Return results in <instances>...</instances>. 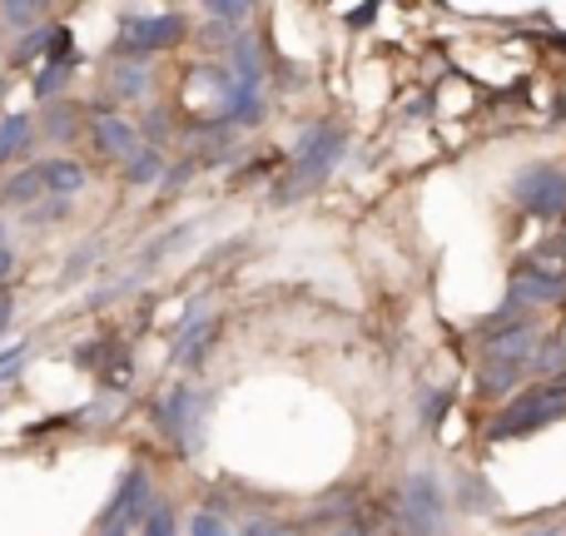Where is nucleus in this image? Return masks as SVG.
<instances>
[{
	"instance_id": "obj_1",
	"label": "nucleus",
	"mask_w": 566,
	"mask_h": 536,
	"mask_svg": "<svg viewBox=\"0 0 566 536\" xmlns=\"http://www.w3.org/2000/svg\"><path fill=\"white\" fill-rule=\"evenodd\" d=\"M562 418H566V378H552V382H537V388L517 392V398L488 422V438L492 442L527 438V432H542Z\"/></svg>"
},
{
	"instance_id": "obj_2",
	"label": "nucleus",
	"mask_w": 566,
	"mask_h": 536,
	"mask_svg": "<svg viewBox=\"0 0 566 536\" xmlns=\"http://www.w3.org/2000/svg\"><path fill=\"white\" fill-rule=\"evenodd\" d=\"M338 155H343V135H338V129H333V125L308 129V135L298 139V149H293V169H289V179L274 189V199H279V204H289V199H303L308 189H318L323 179L333 175Z\"/></svg>"
},
{
	"instance_id": "obj_3",
	"label": "nucleus",
	"mask_w": 566,
	"mask_h": 536,
	"mask_svg": "<svg viewBox=\"0 0 566 536\" xmlns=\"http://www.w3.org/2000/svg\"><path fill=\"white\" fill-rule=\"evenodd\" d=\"M512 195H517V204L537 219L566 214V175L557 165H527L517 179H512Z\"/></svg>"
},
{
	"instance_id": "obj_4",
	"label": "nucleus",
	"mask_w": 566,
	"mask_h": 536,
	"mask_svg": "<svg viewBox=\"0 0 566 536\" xmlns=\"http://www.w3.org/2000/svg\"><path fill=\"white\" fill-rule=\"evenodd\" d=\"M442 487L432 472H412L408 487H402V536H438L442 527Z\"/></svg>"
},
{
	"instance_id": "obj_5",
	"label": "nucleus",
	"mask_w": 566,
	"mask_h": 536,
	"mask_svg": "<svg viewBox=\"0 0 566 536\" xmlns=\"http://www.w3.org/2000/svg\"><path fill=\"white\" fill-rule=\"evenodd\" d=\"M185 40V15H125L119 20V55H149V50H169Z\"/></svg>"
},
{
	"instance_id": "obj_6",
	"label": "nucleus",
	"mask_w": 566,
	"mask_h": 536,
	"mask_svg": "<svg viewBox=\"0 0 566 536\" xmlns=\"http://www.w3.org/2000/svg\"><path fill=\"white\" fill-rule=\"evenodd\" d=\"M149 477L139 467H129V477L119 482V492L109 497V507H105V517H99V536H129V527H145V517H149Z\"/></svg>"
},
{
	"instance_id": "obj_7",
	"label": "nucleus",
	"mask_w": 566,
	"mask_h": 536,
	"mask_svg": "<svg viewBox=\"0 0 566 536\" xmlns=\"http://www.w3.org/2000/svg\"><path fill=\"white\" fill-rule=\"evenodd\" d=\"M542 328L532 318H517V323H507V328H497V333H488V343H482V353H488V362L492 368H522V362H532L537 358V348H542Z\"/></svg>"
},
{
	"instance_id": "obj_8",
	"label": "nucleus",
	"mask_w": 566,
	"mask_h": 536,
	"mask_svg": "<svg viewBox=\"0 0 566 536\" xmlns=\"http://www.w3.org/2000/svg\"><path fill=\"white\" fill-rule=\"evenodd\" d=\"M95 149L105 159L129 165V159H135V149H139L135 125H129V119H119V115H95Z\"/></svg>"
},
{
	"instance_id": "obj_9",
	"label": "nucleus",
	"mask_w": 566,
	"mask_h": 536,
	"mask_svg": "<svg viewBox=\"0 0 566 536\" xmlns=\"http://www.w3.org/2000/svg\"><path fill=\"white\" fill-rule=\"evenodd\" d=\"M566 298V278L547 269H517V278H512V303H557Z\"/></svg>"
},
{
	"instance_id": "obj_10",
	"label": "nucleus",
	"mask_w": 566,
	"mask_h": 536,
	"mask_svg": "<svg viewBox=\"0 0 566 536\" xmlns=\"http://www.w3.org/2000/svg\"><path fill=\"white\" fill-rule=\"evenodd\" d=\"M35 169H40L45 195H55V199H75L80 189H85V169H80L75 159H45V165H35Z\"/></svg>"
},
{
	"instance_id": "obj_11",
	"label": "nucleus",
	"mask_w": 566,
	"mask_h": 536,
	"mask_svg": "<svg viewBox=\"0 0 566 536\" xmlns=\"http://www.w3.org/2000/svg\"><path fill=\"white\" fill-rule=\"evenodd\" d=\"M209 343H214V318H189L185 333H179V343H175V362H185V368L199 362Z\"/></svg>"
},
{
	"instance_id": "obj_12",
	"label": "nucleus",
	"mask_w": 566,
	"mask_h": 536,
	"mask_svg": "<svg viewBox=\"0 0 566 536\" xmlns=\"http://www.w3.org/2000/svg\"><path fill=\"white\" fill-rule=\"evenodd\" d=\"M30 135H35L30 115H6L0 119V165H15V159L30 149Z\"/></svg>"
},
{
	"instance_id": "obj_13",
	"label": "nucleus",
	"mask_w": 566,
	"mask_h": 536,
	"mask_svg": "<svg viewBox=\"0 0 566 536\" xmlns=\"http://www.w3.org/2000/svg\"><path fill=\"white\" fill-rule=\"evenodd\" d=\"M40 195H45V185H40V169L35 165H25L20 175H10L6 189H0V199H6V204H35Z\"/></svg>"
},
{
	"instance_id": "obj_14",
	"label": "nucleus",
	"mask_w": 566,
	"mask_h": 536,
	"mask_svg": "<svg viewBox=\"0 0 566 536\" xmlns=\"http://www.w3.org/2000/svg\"><path fill=\"white\" fill-rule=\"evenodd\" d=\"M159 169H165V155H159V149H145V145H139L135 159L125 165V175H129V185H155Z\"/></svg>"
},
{
	"instance_id": "obj_15",
	"label": "nucleus",
	"mask_w": 566,
	"mask_h": 536,
	"mask_svg": "<svg viewBox=\"0 0 566 536\" xmlns=\"http://www.w3.org/2000/svg\"><path fill=\"white\" fill-rule=\"evenodd\" d=\"M70 70H75V60H50V65L40 70L35 80H30V90H35V99H50V95H55V90L70 80Z\"/></svg>"
},
{
	"instance_id": "obj_16",
	"label": "nucleus",
	"mask_w": 566,
	"mask_h": 536,
	"mask_svg": "<svg viewBox=\"0 0 566 536\" xmlns=\"http://www.w3.org/2000/svg\"><path fill=\"white\" fill-rule=\"evenodd\" d=\"M139 536H175V512L165 507V502H155L145 517V527H139Z\"/></svg>"
},
{
	"instance_id": "obj_17",
	"label": "nucleus",
	"mask_w": 566,
	"mask_h": 536,
	"mask_svg": "<svg viewBox=\"0 0 566 536\" xmlns=\"http://www.w3.org/2000/svg\"><path fill=\"white\" fill-rule=\"evenodd\" d=\"M562 362H566V348H562V343H542V358H532L527 368H532V372H537V378H542V372H557Z\"/></svg>"
},
{
	"instance_id": "obj_18",
	"label": "nucleus",
	"mask_w": 566,
	"mask_h": 536,
	"mask_svg": "<svg viewBox=\"0 0 566 536\" xmlns=\"http://www.w3.org/2000/svg\"><path fill=\"white\" fill-rule=\"evenodd\" d=\"M517 372H522V368H492L488 378H482V392H488V398H502V392L517 382Z\"/></svg>"
},
{
	"instance_id": "obj_19",
	"label": "nucleus",
	"mask_w": 566,
	"mask_h": 536,
	"mask_svg": "<svg viewBox=\"0 0 566 536\" xmlns=\"http://www.w3.org/2000/svg\"><path fill=\"white\" fill-rule=\"evenodd\" d=\"M115 90H119V95H139V90H145V70H139V65H119L115 70Z\"/></svg>"
},
{
	"instance_id": "obj_20",
	"label": "nucleus",
	"mask_w": 566,
	"mask_h": 536,
	"mask_svg": "<svg viewBox=\"0 0 566 536\" xmlns=\"http://www.w3.org/2000/svg\"><path fill=\"white\" fill-rule=\"evenodd\" d=\"M189 536H229V527L214 517V512H195V522H189Z\"/></svg>"
},
{
	"instance_id": "obj_21",
	"label": "nucleus",
	"mask_w": 566,
	"mask_h": 536,
	"mask_svg": "<svg viewBox=\"0 0 566 536\" xmlns=\"http://www.w3.org/2000/svg\"><path fill=\"white\" fill-rule=\"evenodd\" d=\"M70 115H75V109L55 105V109H50V119H45V129H50L55 139H70V129H75V119H70Z\"/></svg>"
},
{
	"instance_id": "obj_22",
	"label": "nucleus",
	"mask_w": 566,
	"mask_h": 536,
	"mask_svg": "<svg viewBox=\"0 0 566 536\" xmlns=\"http://www.w3.org/2000/svg\"><path fill=\"white\" fill-rule=\"evenodd\" d=\"M209 15H219V20H244L249 6H229V0H219V6H209Z\"/></svg>"
},
{
	"instance_id": "obj_23",
	"label": "nucleus",
	"mask_w": 566,
	"mask_h": 536,
	"mask_svg": "<svg viewBox=\"0 0 566 536\" xmlns=\"http://www.w3.org/2000/svg\"><path fill=\"white\" fill-rule=\"evenodd\" d=\"M244 536H289V532H283L279 522H249Z\"/></svg>"
},
{
	"instance_id": "obj_24",
	"label": "nucleus",
	"mask_w": 566,
	"mask_h": 536,
	"mask_svg": "<svg viewBox=\"0 0 566 536\" xmlns=\"http://www.w3.org/2000/svg\"><path fill=\"white\" fill-rule=\"evenodd\" d=\"M6 20H15V25H25V20H35V6H6L0 10Z\"/></svg>"
},
{
	"instance_id": "obj_25",
	"label": "nucleus",
	"mask_w": 566,
	"mask_h": 536,
	"mask_svg": "<svg viewBox=\"0 0 566 536\" xmlns=\"http://www.w3.org/2000/svg\"><path fill=\"white\" fill-rule=\"evenodd\" d=\"M10 269H15V254H10V249L0 244V278H10Z\"/></svg>"
},
{
	"instance_id": "obj_26",
	"label": "nucleus",
	"mask_w": 566,
	"mask_h": 536,
	"mask_svg": "<svg viewBox=\"0 0 566 536\" xmlns=\"http://www.w3.org/2000/svg\"><path fill=\"white\" fill-rule=\"evenodd\" d=\"M6 323H10V298H0V333H6Z\"/></svg>"
},
{
	"instance_id": "obj_27",
	"label": "nucleus",
	"mask_w": 566,
	"mask_h": 536,
	"mask_svg": "<svg viewBox=\"0 0 566 536\" xmlns=\"http://www.w3.org/2000/svg\"><path fill=\"white\" fill-rule=\"evenodd\" d=\"M537 536H562V532H557V527H547V532H537Z\"/></svg>"
},
{
	"instance_id": "obj_28",
	"label": "nucleus",
	"mask_w": 566,
	"mask_h": 536,
	"mask_svg": "<svg viewBox=\"0 0 566 536\" xmlns=\"http://www.w3.org/2000/svg\"><path fill=\"white\" fill-rule=\"evenodd\" d=\"M0 234H6V224H0Z\"/></svg>"
}]
</instances>
